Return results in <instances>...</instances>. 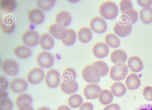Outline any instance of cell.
Returning a JSON list of instances; mask_svg holds the SVG:
<instances>
[{"label":"cell","mask_w":152,"mask_h":110,"mask_svg":"<svg viewBox=\"0 0 152 110\" xmlns=\"http://www.w3.org/2000/svg\"><path fill=\"white\" fill-rule=\"evenodd\" d=\"M138 19V14L137 11L132 8L122 12L119 20L132 25L137 22Z\"/></svg>","instance_id":"cell-10"},{"label":"cell","mask_w":152,"mask_h":110,"mask_svg":"<svg viewBox=\"0 0 152 110\" xmlns=\"http://www.w3.org/2000/svg\"><path fill=\"white\" fill-rule=\"evenodd\" d=\"M143 95L145 99L147 100L152 101V87L145 86L143 90Z\"/></svg>","instance_id":"cell-39"},{"label":"cell","mask_w":152,"mask_h":110,"mask_svg":"<svg viewBox=\"0 0 152 110\" xmlns=\"http://www.w3.org/2000/svg\"><path fill=\"white\" fill-rule=\"evenodd\" d=\"M90 26L91 29L94 32L101 34L106 31L107 24L103 18L99 16H96L91 20Z\"/></svg>","instance_id":"cell-7"},{"label":"cell","mask_w":152,"mask_h":110,"mask_svg":"<svg viewBox=\"0 0 152 110\" xmlns=\"http://www.w3.org/2000/svg\"><path fill=\"white\" fill-rule=\"evenodd\" d=\"M141 80L138 75L131 73L126 77L125 83L128 89L133 90L137 89L141 85Z\"/></svg>","instance_id":"cell-22"},{"label":"cell","mask_w":152,"mask_h":110,"mask_svg":"<svg viewBox=\"0 0 152 110\" xmlns=\"http://www.w3.org/2000/svg\"><path fill=\"white\" fill-rule=\"evenodd\" d=\"M94 106L90 102H86L83 103L80 107L79 110H93Z\"/></svg>","instance_id":"cell-42"},{"label":"cell","mask_w":152,"mask_h":110,"mask_svg":"<svg viewBox=\"0 0 152 110\" xmlns=\"http://www.w3.org/2000/svg\"><path fill=\"white\" fill-rule=\"evenodd\" d=\"M137 2L140 6L143 7H150L152 5V0H138Z\"/></svg>","instance_id":"cell-43"},{"label":"cell","mask_w":152,"mask_h":110,"mask_svg":"<svg viewBox=\"0 0 152 110\" xmlns=\"http://www.w3.org/2000/svg\"><path fill=\"white\" fill-rule=\"evenodd\" d=\"M0 89L4 90L8 87V81L7 79L3 76H0Z\"/></svg>","instance_id":"cell-41"},{"label":"cell","mask_w":152,"mask_h":110,"mask_svg":"<svg viewBox=\"0 0 152 110\" xmlns=\"http://www.w3.org/2000/svg\"><path fill=\"white\" fill-rule=\"evenodd\" d=\"M76 77L75 70L72 68L68 67L63 71L61 78L63 82L67 83L75 81Z\"/></svg>","instance_id":"cell-29"},{"label":"cell","mask_w":152,"mask_h":110,"mask_svg":"<svg viewBox=\"0 0 152 110\" xmlns=\"http://www.w3.org/2000/svg\"><path fill=\"white\" fill-rule=\"evenodd\" d=\"M128 66L130 70L134 73L141 71L143 68V64L141 59L137 56H132L128 59Z\"/></svg>","instance_id":"cell-17"},{"label":"cell","mask_w":152,"mask_h":110,"mask_svg":"<svg viewBox=\"0 0 152 110\" xmlns=\"http://www.w3.org/2000/svg\"><path fill=\"white\" fill-rule=\"evenodd\" d=\"M132 29L131 24L118 21L116 22L113 27L115 33L119 37H124L129 35Z\"/></svg>","instance_id":"cell-9"},{"label":"cell","mask_w":152,"mask_h":110,"mask_svg":"<svg viewBox=\"0 0 152 110\" xmlns=\"http://www.w3.org/2000/svg\"><path fill=\"white\" fill-rule=\"evenodd\" d=\"M15 54L21 59H25L29 57L31 54V49L28 47L23 45L16 46L13 50Z\"/></svg>","instance_id":"cell-25"},{"label":"cell","mask_w":152,"mask_h":110,"mask_svg":"<svg viewBox=\"0 0 152 110\" xmlns=\"http://www.w3.org/2000/svg\"><path fill=\"white\" fill-rule=\"evenodd\" d=\"M120 10L123 12L128 9L132 8L133 4L131 0H122L119 3Z\"/></svg>","instance_id":"cell-38"},{"label":"cell","mask_w":152,"mask_h":110,"mask_svg":"<svg viewBox=\"0 0 152 110\" xmlns=\"http://www.w3.org/2000/svg\"><path fill=\"white\" fill-rule=\"evenodd\" d=\"M17 107L18 110H34L30 103L27 102L20 103Z\"/></svg>","instance_id":"cell-40"},{"label":"cell","mask_w":152,"mask_h":110,"mask_svg":"<svg viewBox=\"0 0 152 110\" xmlns=\"http://www.w3.org/2000/svg\"><path fill=\"white\" fill-rule=\"evenodd\" d=\"M94 55L96 57L102 59L107 56L109 52V48L106 43L98 42L95 44L92 48Z\"/></svg>","instance_id":"cell-13"},{"label":"cell","mask_w":152,"mask_h":110,"mask_svg":"<svg viewBox=\"0 0 152 110\" xmlns=\"http://www.w3.org/2000/svg\"><path fill=\"white\" fill-rule=\"evenodd\" d=\"M91 66L93 73L97 76L100 77L104 76L109 72V67L104 61H96L92 63Z\"/></svg>","instance_id":"cell-12"},{"label":"cell","mask_w":152,"mask_h":110,"mask_svg":"<svg viewBox=\"0 0 152 110\" xmlns=\"http://www.w3.org/2000/svg\"><path fill=\"white\" fill-rule=\"evenodd\" d=\"M140 18L145 24L152 23V7L142 8L140 11Z\"/></svg>","instance_id":"cell-28"},{"label":"cell","mask_w":152,"mask_h":110,"mask_svg":"<svg viewBox=\"0 0 152 110\" xmlns=\"http://www.w3.org/2000/svg\"><path fill=\"white\" fill-rule=\"evenodd\" d=\"M62 91L65 94H70L76 92L78 89V85L77 81H74L71 82H61L60 85Z\"/></svg>","instance_id":"cell-26"},{"label":"cell","mask_w":152,"mask_h":110,"mask_svg":"<svg viewBox=\"0 0 152 110\" xmlns=\"http://www.w3.org/2000/svg\"><path fill=\"white\" fill-rule=\"evenodd\" d=\"M67 33L65 37L61 40L65 45L71 46L75 43L77 35L75 31L72 29H66Z\"/></svg>","instance_id":"cell-31"},{"label":"cell","mask_w":152,"mask_h":110,"mask_svg":"<svg viewBox=\"0 0 152 110\" xmlns=\"http://www.w3.org/2000/svg\"><path fill=\"white\" fill-rule=\"evenodd\" d=\"M56 2L54 0H37L36 2L37 6L42 10H47L51 8Z\"/></svg>","instance_id":"cell-35"},{"label":"cell","mask_w":152,"mask_h":110,"mask_svg":"<svg viewBox=\"0 0 152 110\" xmlns=\"http://www.w3.org/2000/svg\"><path fill=\"white\" fill-rule=\"evenodd\" d=\"M99 11L101 15L104 18L108 20H112L118 15V8L115 3L111 1L107 0L100 4Z\"/></svg>","instance_id":"cell-1"},{"label":"cell","mask_w":152,"mask_h":110,"mask_svg":"<svg viewBox=\"0 0 152 110\" xmlns=\"http://www.w3.org/2000/svg\"><path fill=\"white\" fill-rule=\"evenodd\" d=\"M32 99L29 94L26 93H21L18 95L15 99V104L17 107L18 105L23 102H27L29 103L32 102Z\"/></svg>","instance_id":"cell-36"},{"label":"cell","mask_w":152,"mask_h":110,"mask_svg":"<svg viewBox=\"0 0 152 110\" xmlns=\"http://www.w3.org/2000/svg\"><path fill=\"white\" fill-rule=\"evenodd\" d=\"M83 99L81 96L79 94H75L70 96L67 100L69 105L73 108L79 107L82 104Z\"/></svg>","instance_id":"cell-33"},{"label":"cell","mask_w":152,"mask_h":110,"mask_svg":"<svg viewBox=\"0 0 152 110\" xmlns=\"http://www.w3.org/2000/svg\"><path fill=\"white\" fill-rule=\"evenodd\" d=\"M102 89L96 84H90L87 85L83 90V94L88 99L93 100L98 97Z\"/></svg>","instance_id":"cell-11"},{"label":"cell","mask_w":152,"mask_h":110,"mask_svg":"<svg viewBox=\"0 0 152 110\" xmlns=\"http://www.w3.org/2000/svg\"><path fill=\"white\" fill-rule=\"evenodd\" d=\"M82 76L84 80L89 83H97L100 81V77L95 75L92 71L91 65L86 66L82 71Z\"/></svg>","instance_id":"cell-18"},{"label":"cell","mask_w":152,"mask_h":110,"mask_svg":"<svg viewBox=\"0 0 152 110\" xmlns=\"http://www.w3.org/2000/svg\"><path fill=\"white\" fill-rule=\"evenodd\" d=\"M49 32L54 37L62 39L67 33L66 29L62 25L57 23H53L48 27Z\"/></svg>","instance_id":"cell-15"},{"label":"cell","mask_w":152,"mask_h":110,"mask_svg":"<svg viewBox=\"0 0 152 110\" xmlns=\"http://www.w3.org/2000/svg\"><path fill=\"white\" fill-rule=\"evenodd\" d=\"M45 76L43 70L41 68L35 67L31 69L26 76V79L30 84H35L41 82Z\"/></svg>","instance_id":"cell-8"},{"label":"cell","mask_w":152,"mask_h":110,"mask_svg":"<svg viewBox=\"0 0 152 110\" xmlns=\"http://www.w3.org/2000/svg\"><path fill=\"white\" fill-rule=\"evenodd\" d=\"M36 61L38 65L44 68H49L54 63V58L52 55L46 51L39 52L36 56Z\"/></svg>","instance_id":"cell-4"},{"label":"cell","mask_w":152,"mask_h":110,"mask_svg":"<svg viewBox=\"0 0 152 110\" xmlns=\"http://www.w3.org/2000/svg\"><path fill=\"white\" fill-rule=\"evenodd\" d=\"M39 36L38 33L35 30L29 29L22 33L21 39L25 45L32 47L39 43Z\"/></svg>","instance_id":"cell-3"},{"label":"cell","mask_w":152,"mask_h":110,"mask_svg":"<svg viewBox=\"0 0 152 110\" xmlns=\"http://www.w3.org/2000/svg\"><path fill=\"white\" fill-rule=\"evenodd\" d=\"M16 6V3L14 0H1L0 7L3 10L8 12L14 10Z\"/></svg>","instance_id":"cell-34"},{"label":"cell","mask_w":152,"mask_h":110,"mask_svg":"<svg viewBox=\"0 0 152 110\" xmlns=\"http://www.w3.org/2000/svg\"><path fill=\"white\" fill-rule=\"evenodd\" d=\"M28 19L32 23L38 24L41 23L45 19V14L40 9L34 8L31 9L28 15Z\"/></svg>","instance_id":"cell-16"},{"label":"cell","mask_w":152,"mask_h":110,"mask_svg":"<svg viewBox=\"0 0 152 110\" xmlns=\"http://www.w3.org/2000/svg\"><path fill=\"white\" fill-rule=\"evenodd\" d=\"M12 107V103L9 98H5L0 99V110H11Z\"/></svg>","instance_id":"cell-37"},{"label":"cell","mask_w":152,"mask_h":110,"mask_svg":"<svg viewBox=\"0 0 152 110\" xmlns=\"http://www.w3.org/2000/svg\"><path fill=\"white\" fill-rule=\"evenodd\" d=\"M127 55L126 52L121 49H117L111 53L110 58L114 64H124L127 59Z\"/></svg>","instance_id":"cell-21"},{"label":"cell","mask_w":152,"mask_h":110,"mask_svg":"<svg viewBox=\"0 0 152 110\" xmlns=\"http://www.w3.org/2000/svg\"><path fill=\"white\" fill-rule=\"evenodd\" d=\"M128 72V68L127 65L124 64H117L111 68L110 76L114 81H122L125 78Z\"/></svg>","instance_id":"cell-2"},{"label":"cell","mask_w":152,"mask_h":110,"mask_svg":"<svg viewBox=\"0 0 152 110\" xmlns=\"http://www.w3.org/2000/svg\"><path fill=\"white\" fill-rule=\"evenodd\" d=\"M111 91L115 97H121L126 93L127 89L125 86L122 82L116 81L111 85Z\"/></svg>","instance_id":"cell-27"},{"label":"cell","mask_w":152,"mask_h":110,"mask_svg":"<svg viewBox=\"0 0 152 110\" xmlns=\"http://www.w3.org/2000/svg\"><path fill=\"white\" fill-rule=\"evenodd\" d=\"M56 110H71L67 106L62 105L58 106Z\"/></svg>","instance_id":"cell-46"},{"label":"cell","mask_w":152,"mask_h":110,"mask_svg":"<svg viewBox=\"0 0 152 110\" xmlns=\"http://www.w3.org/2000/svg\"><path fill=\"white\" fill-rule=\"evenodd\" d=\"M77 36L79 40L84 43L89 42L92 37V34L91 30L86 27H82L79 29L77 32Z\"/></svg>","instance_id":"cell-24"},{"label":"cell","mask_w":152,"mask_h":110,"mask_svg":"<svg viewBox=\"0 0 152 110\" xmlns=\"http://www.w3.org/2000/svg\"><path fill=\"white\" fill-rule=\"evenodd\" d=\"M60 81V73L57 70L51 69L46 73L45 81L48 87L54 88L59 85Z\"/></svg>","instance_id":"cell-6"},{"label":"cell","mask_w":152,"mask_h":110,"mask_svg":"<svg viewBox=\"0 0 152 110\" xmlns=\"http://www.w3.org/2000/svg\"><path fill=\"white\" fill-rule=\"evenodd\" d=\"M1 67L2 71L10 76L15 75L19 70V66L17 62L10 58L3 60L1 63Z\"/></svg>","instance_id":"cell-5"},{"label":"cell","mask_w":152,"mask_h":110,"mask_svg":"<svg viewBox=\"0 0 152 110\" xmlns=\"http://www.w3.org/2000/svg\"><path fill=\"white\" fill-rule=\"evenodd\" d=\"M9 86L11 90L16 93L24 91L28 87L26 81L20 78H15L11 80L9 83Z\"/></svg>","instance_id":"cell-14"},{"label":"cell","mask_w":152,"mask_h":110,"mask_svg":"<svg viewBox=\"0 0 152 110\" xmlns=\"http://www.w3.org/2000/svg\"><path fill=\"white\" fill-rule=\"evenodd\" d=\"M55 20L56 23L65 27L70 24L72 17L68 11L62 10L56 14Z\"/></svg>","instance_id":"cell-20"},{"label":"cell","mask_w":152,"mask_h":110,"mask_svg":"<svg viewBox=\"0 0 152 110\" xmlns=\"http://www.w3.org/2000/svg\"><path fill=\"white\" fill-rule=\"evenodd\" d=\"M103 110H121V108L118 104L113 103L105 106Z\"/></svg>","instance_id":"cell-44"},{"label":"cell","mask_w":152,"mask_h":110,"mask_svg":"<svg viewBox=\"0 0 152 110\" xmlns=\"http://www.w3.org/2000/svg\"><path fill=\"white\" fill-rule=\"evenodd\" d=\"M15 20L11 15H7L3 18L1 21V26L2 31L4 33H10L14 30Z\"/></svg>","instance_id":"cell-19"},{"label":"cell","mask_w":152,"mask_h":110,"mask_svg":"<svg viewBox=\"0 0 152 110\" xmlns=\"http://www.w3.org/2000/svg\"><path fill=\"white\" fill-rule=\"evenodd\" d=\"M36 110H51L47 107L43 106L38 108Z\"/></svg>","instance_id":"cell-48"},{"label":"cell","mask_w":152,"mask_h":110,"mask_svg":"<svg viewBox=\"0 0 152 110\" xmlns=\"http://www.w3.org/2000/svg\"><path fill=\"white\" fill-rule=\"evenodd\" d=\"M39 43L43 49L49 50L53 46L54 41L53 38L49 34L44 33L39 37Z\"/></svg>","instance_id":"cell-23"},{"label":"cell","mask_w":152,"mask_h":110,"mask_svg":"<svg viewBox=\"0 0 152 110\" xmlns=\"http://www.w3.org/2000/svg\"><path fill=\"white\" fill-rule=\"evenodd\" d=\"M135 110H152V104H144L141 105Z\"/></svg>","instance_id":"cell-45"},{"label":"cell","mask_w":152,"mask_h":110,"mask_svg":"<svg viewBox=\"0 0 152 110\" xmlns=\"http://www.w3.org/2000/svg\"><path fill=\"white\" fill-rule=\"evenodd\" d=\"M8 95L7 92L4 90L0 89V99L5 98Z\"/></svg>","instance_id":"cell-47"},{"label":"cell","mask_w":152,"mask_h":110,"mask_svg":"<svg viewBox=\"0 0 152 110\" xmlns=\"http://www.w3.org/2000/svg\"><path fill=\"white\" fill-rule=\"evenodd\" d=\"M113 98V93L109 90L107 89L102 90L98 96L99 100L104 105H107L111 103Z\"/></svg>","instance_id":"cell-30"},{"label":"cell","mask_w":152,"mask_h":110,"mask_svg":"<svg viewBox=\"0 0 152 110\" xmlns=\"http://www.w3.org/2000/svg\"><path fill=\"white\" fill-rule=\"evenodd\" d=\"M104 40L107 45L113 48H117L120 45L119 39L113 34H107L105 36Z\"/></svg>","instance_id":"cell-32"}]
</instances>
